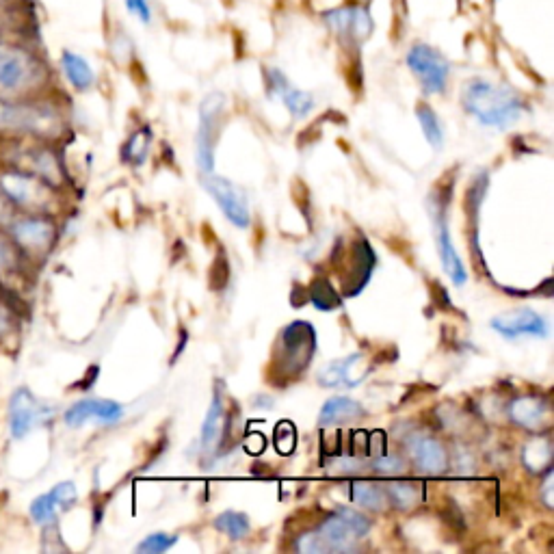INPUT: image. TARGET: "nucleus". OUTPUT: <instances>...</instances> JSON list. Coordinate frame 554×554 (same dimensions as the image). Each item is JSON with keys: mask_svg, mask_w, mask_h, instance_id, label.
Masks as SVG:
<instances>
[{"mask_svg": "<svg viewBox=\"0 0 554 554\" xmlns=\"http://www.w3.org/2000/svg\"><path fill=\"white\" fill-rule=\"evenodd\" d=\"M215 526L221 533H226L232 539H243L249 535V531H252V526H249V518L245 516V513H239V511L221 513V516L215 520Z\"/></svg>", "mask_w": 554, "mask_h": 554, "instance_id": "27", "label": "nucleus"}, {"mask_svg": "<svg viewBox=\"0 0 554 554\" xmlns=\"http://www.w3.org/2000/svg\"><path fill=\"white\" fill-rule=\"evenodd\" d=\"M461 102H464L466 113L487 128H507L516 124L524 113V102L516 91L483 81V78L466 83Z\"/></svg>", "mask_w": 554, "mask_h": 554, "instance_id": "1", "label": "nucleus"}, {"mask_svg": "<svg viewBox=\"0 0 554 554\" xmlns=\"http://www.w3.org/2000/svg\"><path fill=\"white\" fill-rule=\"evenodd\" d=\"M35 171L42 178H46L48 182L57 184L59 178H61V171H59V165L55 161V156L48 154V152H39L35 156Z\"/></svg>", "mask_w": 554, "mask_h": 554, "instance_id": "33", "label": "nucleus"}, {"mask_svg": "<svg viewBox=\"0 0 554 554\" xmlns=\"http://www.w3.org/2000/svg\"><path fill=\"white\" fill-rule=\"evenodd\" d=\"M59 126V115L50 107L0 100V130H13V133L31 135H55Z\"/></svg>", "mask_w": 554, "mask_h": 554, "instance_id": "3", "label": "nucleus"}, {"mask_svg": "<svg viewBox=\"0 0 554 554\" xmlns=\"http://www.w3.org/2000/svg\"><path fill=\"white\" fill-rule=\"evenodd\" d=\"M124 416V407L115 401L104 399H83L74 403L68 412H65L63 420L68 427H85V425H115Z\"/></svg>", "mask_w": 554, "mask_h": 554, "instance_id": "11", "label": "nucleus"}, {"mask_svg": "<svg viewBox=\"0 0 554 554\" xmlns=\"http://www.w3.org/2000/svg\"><path fill=\"white\" fill-rule=\"evenodd\" d=\"M351 498H353V503H358L360 507L371 509V511H384L386 503H388L386 492H381L377 485L366 483V481H355L351 485Z\"/></svg>", "mask_w": 554, "mask_h": 554, "instance_id": "23", "label": "nucleus"}, {"mask_svg": "<svg viewBox=\"0 0 554 554\" xmlns=\"http://www.w3.org/2000/svg\"><path fill=\"white\" fill-rule=\"evenodd\" d=\"M202 176H204L202 182L206 193L217 202L221 213L226 215L236 228H249V223H252V213H249V204L243 189L236 187L232 180L217 176L215 171Z\"/></svg>", "mask_w": 554, "mask_h": 554, "instance_id": "6", "label": "nucleus"}, {"mask_svg": "<svg viewBox=\"0 0 554 554\" xmlns=\"http://www.w3.org/2000/svg\"><path fill=\"white\" fill-rule=\"evenodd\" d=\"M362 416H364V407L358 401L347 397H334L323 405V410L319 414V425L321 427L340 425V422L358 420Z\"/></svg>", "mask_w": 554, "mask_h": 554, "instance_id": "21", "label": "nucleus"}, {"mask_svg": "<svg viewBox=\"0 0 554 554\" xmlns=\"http://www.w3.org/2000/svg\"><path fill=\"white\" fill-rule=\"evenodd\" d=\"M76 498H78V492H76L74 483H70V481L59 483V485H55V490H50L48 494L37 496L33 500L31 516L37 524H42V526L55 524L57 513L70 509L76 503Z\"/></svg>", "mask_w": 554, "mask_h": 554, "instance_id": "15", "label": "nucleus"}, {"mask_svg": "<svg viewBox=\"0 0 554 554\" xmlns=\"http://www.w3.org/2000/svg\"><path fill=\"white\" fill-rule=\"evenodd\" d=\"M524 464L533 472L548 470L552 464V444L548 438H535L529 446L524 448Z\"/></svg>", "mask_w": 554, "mask_h": 554, "instance_id": "25", "label": "nucleus"}, {"mask_svg": "<svg viewBox=\"0 0 554 554\" xmlns=\"http://www.w3.org/2000/svg\"><path fill=\"white\" fill-rule=\"evenodd\" d=\"M11 219V204L5 200L3 195H0V226L7 223Z\"/></svg>", "mask_w": 554, "mask_h": 554, "instance_id": "38", "label": "nucleus"}, {"mask_svg": "<svg viewBox=\"0 0 554 554\" xmlns=\"http://www.w3.org/2000/svg\"><path fill=\"white\" fill-rule=\"evenodd\" d=\"M178 542L176 535L169 533H152L143 539V542L137 546V552H148V554H161L165 550H169Z\"/></svg>", "mask_w": 554, "mask_h": 554, "instance_id": "32", "label": "nucleus"}, {"mask_svg": "<svg viewBox=\"0 0 554 554\" xmlns=\"http://www.w3.org/2000/svg\"><path fill=\"white\" fill-rule=\"evenodd\" d=\"M407 451H410L418 470H422L425 474L438 477V474H444L448 468L446 448L442 446L440 440L431 438V435L414 433L412 438L407 440Z\"/></svg>", "mask_w": 554, "mask_h": 554, "instance_id": "14", "label": "nucleus"}, {"mask_svg": "<svg viewBox=\"0 0 554 554\" xmlns=\"http://www.w3.org/2000/svg\"><path fill=\"white\" fill-rule=\"evenodd\" d=\"M11 234L13 241L26 254H46L57 239L55 226L42 217H29L13 223Z\"/></svg>", "mask_w": 554, "mask_h": 554, "instance_id": "12", "label": "nucleus"}, {"mask_svg": "<svg viewBox=\"0 0 554 554\" xmlns=\"http://www.w3.org/2000/svg\"><path fill=\"white\" fill-rule=\"evenodd\" d=\"M429 213H431V223H433V232H435V243H438V252H440L442 267H444L446 275L451 277L453 284H457V286L466 284L468 273H466L464 262H461L457 249L453 245L444 206L438 200H433V204L429 206Z\"/></svg>", "mask_w": 554, "mask_h": 554, "instance_id": "9", "label": "nucleus"}, {"mask_svg": "<svg viewBox=\"0 0 554 554\" xmlns=\"http://www.w3.org/2000/svg\"><path fill=\"white\" fill-rule=\"evenodd\" d=\"M312 303L316 308L321 310H334L336 306H340L338 297L334 295L332 286H329L325 280H316L314 286H312V295H310Z\"/></svg>", "mask_w": 554, "mask_h": 554, "instance_id": "31", "label": "nucleus"}, {"mask_svg": "<svg viewBox=\"0 0 554 554\" xmlns=\"http://www.w3.org/2000/svg\"><path fill=\"white\" fill-rule=\"evenodd\" d=\"M226 109V96L210 94L200 107V128H197V165L202 174L215 171V145L221 128V115Z\"/></svg>", "mask_w": 554, "mask_h": 554, "instance_id": "5", "label": "nucleus"}, {"mask_svg": "<svg viewBox=\"0 0 554 554\" xmlns=\"http://www.w3.org/2000/svg\"><path fill=\"white\" fill-rule=\"evenodd\" d=\"M375 472L384 474V477H394V474H401L405 470L403 459L397 455H381L379 459H375L373 464Z\"/></svg>", "mask_w": 554, "mask_h": 554, "instance_id": "34", "label": "nucleus"}, {"mask_svg": "<svg viewBox=\"0 0 554 554\" xmlns=\"http://www.w3.org/2000/svg\"><path fill=\"white\" fill-rule=\"evenodd\" d=\"M388 503H392L397 509H412L422 500V485L416 483H390L386 487Z\"/></svg>", "mask_w": 554, "mask_h": 554, "instance_id": "24", "label": "nucleus"}, {"mask_svg": "<svg viewBox=\"0 0 554 554\" xmlns=\"http://www.w3.org/2000/svg\"><path fill=\"white\" fill-rule=\"evenodd\" d=\"M46 68L29 48L0 42V100L11 102L44 83Z\"/></svg>", "mask_w": 554, "mask_h": 554, "instance_id": "2", "label": "nucleus"}, {"mask_svg": "<svg viewBox=\"0 0 554 554\" xmlns=\"http://www.w3.org/2000/svg\"><path fill=\"white\" fill-rule=\"evenodd\" d=\"M316 351V336H314V327L308 323H293L286 327L282 336H280V355L284 358L286 371L290 375L301 373L303 368L308 366V362L314 358Z\"/></svg>", "mask_w": 554, "mask_h": 554, "instance_id": "8", "label": "nucleus"}, {"mask_svg": "<svg viewBox=\"0 0 554 554\" xmlns=\"http://www.w3.org/2000/svg\"><path fill=\"white\" fill-rule=\"evenodd\" d=\"M511 420L529 431H542L550 422V407L542 397H522L509 407Z\"/></svg>", "mask_w": 554, "mask_h": 554, "instance_id": "18", "label": "nucleus"}, {"mask_svg": "<svg viewBox=\"0 0 554 554\" xmlns=\"http://www.w3.org/2000/svg\"><path fill=\"white\" fill-rule=\"evenodd\" d=\"M61 68L65 78H68L70 85L78 91H87L91 85L96 83V74L91 70V65L87 59L81 55H76L72 50H65L61 55Z\"/></svg>", "mask_w": 554, "mask_h": 554, "instance_id": "22", "label": "nucleus"}, {"mask_svg": "<svg viewBox=\"0 0 554 554\" xmlns=\"http://www.w3.org/2000/svg\"><path fill=\"white\" fill-rule=\"evenodd\" d=\"M52 418V407L39 403L29 388H18L9 401V431L16 440Z\"/></svg>", "mask_w": 554, "mask_h": 554, "instance_id": "7", "label": "nucleus"}, {"mask_svg": "<svg viewBox=\"0 0 554 554\" xmlns=\"http://www.w3.org/2000/svg\"><path fill=\"white\" fill-rule=\"evenodd\" d=\"M416 117H418L420 128H422V133H425L429 145H433L435 150H440L444 145V128H442L440 117L435 115V111L431 107H427V104H420V107L416 109Z\"/></svg>", "mask_w": 554, "mask_h": 554, "instance_id": "26", "label": "nucleus"}, {"mask_svg": "<svg viewBox=\"0 0 554 554\" xmlns=\"http://www.w3.org/2000/svg\"><path fill=\"white\" fill-rule=\"evenodd\" d=\"M124 5L141 22L148 24L152 20V7H150L148 0H124Z\"/></svg>", "mask_w": 554, "mask_h": 554, "instance_id": "36", "label": "nucleus"}, {"mask_svg": "<svg viewBox=\"0 0 554 554\" xmlns=\"http://www.w3.org/2000/svg\"><path fill=\"white\" fill-rule=\"evenodd\" d=\"M336 468H340L338 470L340 474H358V472L364 470V464H362V461H358V459H353V457H345V459L338 461Z\"/></svg>", "mask_w": 554, "mask_h": 554, "instance_id": "37", "label": "nucleus"}, {"mask_svg": "<svg viewBox=\"0 0 554 554\" xmlns=\"http://www.w3.org/2000/svg\"><path fill=\"white\" fill-rule=\"evenodd\" d=\"M150 143H152L150 130L148 128L139 130V133H135L124 145V161L133 163V165H141L145 161V156H148Z\"/></svg>", "mask_w": 554, "mask_h": 554, "instance_id": "28", "label": "nucleus"}, {"mask_svg": "<svg viewBox=\"0 0 554 554\" xmlns=\"http://www.w3.org/2000/svg\"><path fill=\"white\" fill-rule=\"evenodd\" d=\"M323 20L329 26V31H334L340 37L351 35V20H353V7H338L329 9L323 13Z\"/></svg>", "mask_w": 554, "mask_h": 554, "instance_id": "29", "label": "nucleus"}, {"mask_svg": "<svg viewBox=\"0 0 554 554\" xmlns=\"http://www.w3.org/2000/svg\"><path fill=\"white\" fill-rule=\"evenodd\" d=\"M364 362L362 353H353L345 360L332 362L319 373V384L325 388H358L364 375H355V368Z\"/></svg>", "mask_w": 554, "mask_h": 554, "instance_id": "19", "label": "nucleus"}, {"mask_svg": "<svg viewBox=\"0 0 554 554\" xmlns=\"http://www.w3.org/2000/svg\"><path fill=\"white\" fill-rule=\"evenodd\" d=\"M550 490H552V472L548 470L546 474V481H544V503L548 507H552V496H550Z\"/></svg>", "mask_w": 554, "mask_h": 554, "instance_id": "39", "label": "nucleus"}, {"mask_svg": "<svg viewBox=\"0 0 554 554\" xmlns=\"http://www.w3.org/2000/svg\"><path fill=\"white\" fill-rule=\"evenodd\" d=\"M20 247L16 241H9L7 236L0 232V271L3 273H16L20 267Z\"/></svg>", "mask_w": 554, "mask_h": 554, "instance_id": "30", "label": "nucleus"}, {"mask_svg": "<svg viewBox=\"0 0 554 554\" xmlns=\"http://www.w3.org/2000/svg\"><path fill=\"white\" fill-rule=\"evenodd\" d=\"M316 533L321 535L323 544L327 548V552H349L355 548V542H358V533L353 531V526L347 522V518L342 516L340 509L334 513V516H329Z\"/></svg>", "mask_w": 554, "mask_h": 554, "instance_id": "17", "label": "nucleus"}, {"mask_svg": "<svg viewBox=\"0 0 554 554\" xmlns=\"http://www.w3.org/2000/svg\"><path fill=\"white\" fill-rule=\"evenodd\" d=\"M9 327H11V323H9V310L0 306V334H5Z\"/></svg>", "mask_w": 554, "mask_h": 554, "instance_id": "40", "label": "nucleus"}, {"mask_svg": "<svg viewBox=\"0 0 554 554\" xmlns=\"http://www.w3.org/2000/svg\"><path fill=\"white\" fill-rule=\"evenodd\" d=\"M223 431H226V407H223L221 397L215 392L213 403L208 407V414L204 418L202 433H200V446L206 457L217 453V448L223 440Z\"/></svg>", "mask_w": 554, "mask_h": 554, "instance_id": "20", "label": "nucleus"}, {"mask_svg": "<svg viewBox=\"0 0 554 554\" xmlns=\"http://www.w3.org/2000/svg\"><path fill=\"white\" fill-rule=\"evenodd\" d=\"M492 329L496 334L505 336L509 340L513 338H524V336H533V338H546L550 334L548 321L542 314H537L533 310H511L505 314H498L492 319Z\"/></svg>", "mask_w": 554, "mask_h": 554, "instance_id": "10", "label": "nucleus"}, {"mask_svg": "<svg viewBox=\"0 0 554 554\" xmlns=\"http://www.w3.org/2000/svg\"><path fill=\"white\" fill-rule=\"evenodd\" d=\"M5 197L24 208H42L48 202V187L29 174H5L0 178Z\"/></svg>", "mask_w": 554, "mask_h": 554, "instance_id": "13", "label": "nucleus"}, {"mask_svg": "<svg viewBox=\"0 0 554 554\" xmlns=\"http://www.w3.org/2000/svg\"><path fill=\"white\" fill-rule=\"evenodd\" d=\"M405 61L427 94H442L446 89L448 76H451V63L440 50L431 48L429 44H416L407 52Z\"/></svg>", "mask_w": 554, "mask_h": 554, "instance_id": "4", "label": "nucleus"}, {"mask_svg": "<svg viewBox=\"0 0 554 554\" xmlns=\"http://www.w3.org/2000/svg\"><path fill=\"white\" fill-rule=\"evenodd\" d=\"M267 87L275 98L284 102V107L295 117H306L314 109V98L308 91H301L290 85L288 78L275 68L267 70Z\"/></svg>", "mask_w": 554, "mask_h": 554, "instance_id": "16", "label": "nucleus"}, {"mask_svg": "<svg viewBox=\"0 0 554 554\" xmlns=\"http://www.w3.org/2000/svg\"><path fill=\"white\" fill-rule=\"evenodd\" d=\"M295 546H297V550L303 552V554H323V552H327L321 535L316 533V531L303 533V535L297 539V544H295Z\"/></svg>", "mask_w": 554, "mask_h": 554, "instance_id": "35", "label": "nucleus"}]
</instances>
